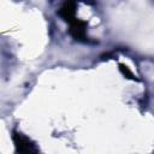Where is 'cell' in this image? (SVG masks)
Segmentation results:
<instances>
[{
	"label": "cell",
	"mask_w": 154,
	"mask_h": 154,
	"mask_svg": "<svg viewBox=\"0 0 154 154\" xmlns=\"http://www.w3.org/2000/svg\"><path fill=\"white\" fill-rule=\"evenodd\" d=\"M12 138H13L17 152H19V153H35V152H37V148L35 147V144L28 137L23 136L22 134L13 132Z\"/></svg>",
	"instance_id": "cell-1"
},
{
	"label": "cell",
	"mask_w": 154,
	"mask_h": 154,
	"mask_svg": "<svg viewBox=\"0 0 154 154\" xmlns=\"http://www.w3.org/2000/svg\"><path fill=\"white\" fill-rule=\"evenodd\" d=\"M119 66H120V70H122V72H123L124 75L129 76V78H134V77H132V72H131L126 66H124V65H119Z\"/></svg>",
	"instance_id": "cell-2"
}]
</instances>
